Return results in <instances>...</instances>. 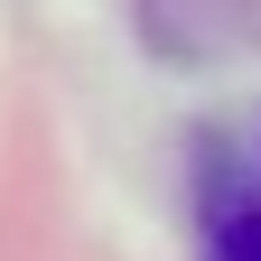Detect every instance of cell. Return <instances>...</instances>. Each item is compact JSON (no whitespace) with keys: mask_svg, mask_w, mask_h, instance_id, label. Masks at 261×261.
Listing matches in <instances>:
<instances>
[{"mask_svg":"<svg viewBox=\"0 0 261 261\" xmlns=\"http://www.w3.org/2000/svg\"><path fill=\"white\" fill-rule=\"evenodd\" d=\"M205 261H261V205H215V224H205Z\"/></svg>","mask_w":261,"mask_h":261,"instance_id":"cell-1","label":"cell"}]
</instances>
